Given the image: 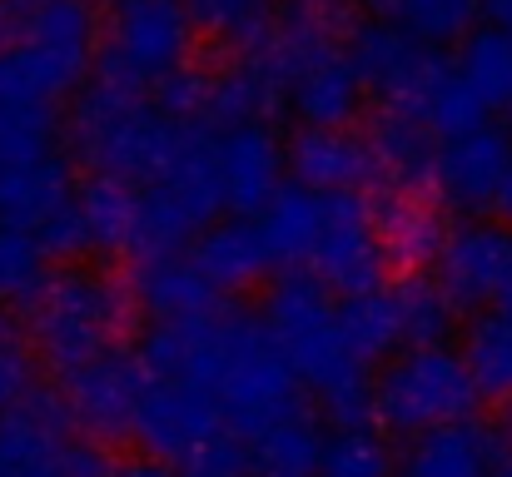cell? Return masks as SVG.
Returning <instances> with one entry per match:
<instances>
[{
  "label": "cell",
  "instance_id": "obj_15",
  "mask_svg": "<svg viewBox=\"0 0 512 477\" xmlns=\"http://www.w3.org/2000/svg\"><path fill=\"white\" fill-rule=\"evenodd\" d=\"M512 164V130L508 125H483L463 140H448L438 150V174H433V199L458 214V219H488L498 184Z\"/></svg>",
  "mask_w": 512,
  "mask_h": 477
},
{
  "label": "cell",
  "instance_id": "obj_8",
  "mask_svg": "<svg viewBox=\"0 0 512 477\" xmlns=\"http://www.w3.org/2000/svg\"><path fill=\"white\" fill-rule=\"evenodd\" d=\"M448 55L453 50H433L418 35H408V30H398L388 20H373V15L348 40V60H353L368 100L378 110H393V115H413L418 110L428 80L448 65Z\"/></svg>",
  "mask_w": 512,
  "mask_h": 477
},
{
  "label": "cell",
  "instance_id": "obj_43",
  "mask_svg": "<svg viewBox=\"0 0 512 477\" xmlns=\"http://www.w3.org/2000/svg\"><path fill=\"white\" fill-rule=\"evenodd\" d=\"M115 477H179V468L165 463V458H155V453H135V458L115 463Z\"/></svg>",
  "mask_w": 512,
  "mask_h": 477
},
{
  "label": "cell",
  "instance_id": "obj_24",
  "mask_svg": "<svg viewBox=\"0 0 512 477\" xmlns=\"http://www.w3.org/2000/svg\"><path fill=\"white\" fill-rule=\"evenodd\" d=\"M289 110H294L299 130H353L368 110V90L348 55H329L294 75Z\"/></svg>",
  "mask_w": 512,
  "mask_h": 477
},
{
  "label": "cell",
  "instance_id": "obj_10",
  "mask_svg": "<svg viewBox=\"0 0 512 477\" xmlns=\"http://www.w3.org/2000/svg\"><path fill=\"white\" fill-rule=\"evenodd\" d=\"M105 50H115L125 65H135L150 85L194 65L199 50V20L189 0H115L105 10Z\"/></svg>",
  "mask_w": 512,
  "mask_h": 477
},
{
  "label": "cell",
  "instance_id": "obj_37",
  "mask_svg": "<svg viewBox=\"0 0 512 477\" xmlns=\"http://www.w3.org/2000/svg\"><path fill=\"white\" fill-rule=\"evenodd\" d=\"M189 10L199 20V35L224 40L229 50L259 45L274 25V0H189Z\"/></svg>",
  "mask_w": 512,
  "mask_h": 477
},
{
  "label": "cell",
  "instance_id": "obj_3",
  "mask_svg": "<svg viewBox=\"0 0 512 477\" xmlns=\"http://www.w3.org/2000/svg\"><path fill=\"white\" fill-rule=\"evenodd\" d=\"M130 284L95 269V264H60L45 284V294L25 314V338L40 358V368L70 378L75 368L95 363L120 343V328L130 318Z\"/></svg>",
  "mask_w": 512,
  "mask_h": 477
},
{
  "label": "cell",
  "instance_id": "obj_22",
  "mask_svg": "<svg viewBox=\"0 0 512 477\" xmlns=\"http://www.w3.org/2000/svg\"><path fill=\"white\" fill-rule=\"evenodd\" d=\"M189 259L204 269V279H209L219 294L254 289L269 269H279V264H274V249H269V239H264V229H259V219H239V214L209 224V229L189 244Z\"/></svg>",
  "mask_w": 512,
  "mask_h": 477
},
{
  "label": "cell",
  "instance_id": "obj_39",
  "mask_svg": "<svg viewBox=\"0 0 512 477\" xmlns=\"http://www.w3.org/2000/svg\"><path fill=\"white\" fill-rule=\"evenodd\" d=\"M150 100H155L160 115H170L179 125H204V115H209V70H199V65L174 70L155 85Z\"/></svg>",
  "mask_w": 512,
  "mask_h": 477
},
{
  "label": "cell",
  "instance_id": "obj_20",
  "mask_svg": "<svg viewBox=\"0 0 512 477\" xmlns=\"http://www.w3.org/2000/svg\"><path fill=\"white\" fill-rule=\"evenodd\" d=\"M289 179L314 194H373V150L363 130H294Z\"/></svg>",
  "mask_w": 512,
  "mask_h": 477
},
{
  "label": "cell",
  "instance_id": "obj_4",
  "mask_svg": "<svg viewBox=\"0 0 512 477\" xmlns=\"http://www.w3.org/2000/svg\"><path fill=\"white\" fill-rule=\"evenodd\" d=\"M483 393L458 348H403L373 378V423L393 438H423L433 428L468 423Z\"/></svg>",
  "mask_w": 512,
  "mask_h": 477
},
{
  "label": "cell",
  "instance_id": "obj_26",
  "mask_svg": "<svg viewBox=\"0 0 512 477\" xmlns=\"http://www.w3.org/2000/svg\"><path fill=\"white\" fill-rule=\"evenodd\" d=\"M339 328H343L348 353H353L363 368H388V363L408 348L403 304H398V294H393V289L343 299L339 304Z\"/></svg>",
  "mask_w": 512,
  "mask_h": 477
},
{
  "label": "cell",
  "instance_id": "obj_31",
  "mask_svg": "<svg viewBox=\"0 0 512 477\" xmlns=\"http://www.w3.org/2000/svg\"><path fill=\"white\" fill-rule=\"evenodd\" d=\"M453 60H458V75L478 90V100L493 110V115H508L512 120V35L508 30H498V25H478L458 50H453Z\"/></svg>",
  "mask_w": 512,
  "mask_h": 477
},
{
  "label": "cell",
  "instance_id": "obj_5",
  "mask_svg": "<svg viewBox=\"0 0 512 477\" xmlns=\"http://www.w3.org/2000/svg\"><path fill=\"white\" fill-rule=\"evenodd\" d=\"M214 403H219L224 423L249 443L264 438L269 428L289 423L294 413H304V383L259 314H239L234 323V348H229L224 378L214 388Z\"/></svg>",
  "mask_w": 512,
  "mask_h": 477
},
{
  "label": "cell",
  "instance_id": "obj_30",
  "mask_svg": "<svg viewBox=\"0 0 512 477\" xmlns=\"http://www.w3.org/2000/svg\"><path fill=\"white\" fill-rule=\"evenodd\" d=\"M324 448H329L324 418L304 408L289 423H279L249 443V468H254V477H319Z\"/></svg>",
  "mask_w": 512,
  "mask_h": 477
},
{
  "label": "cell",
  "instance_id": "obj_16",
  "mask_svg": "<svg viewBox=\"0 0 512 477\" xmlns=\"http://www.w3.org/2000/svg\"><path fill=\"white\" fill-rule=\"evenodd\" d=\"M219 174H224L229 214L259 219L269 199L289 184V140H279L274 125L219 130Z\"/></svg>",
  "mask_w": 512,
  "mask_h": 477
},
{
  "label": "cell",
  "instance_id": "obj_45",
  "mask_svg": "<svg viewBox=\"0 0 512 477\" xmlns=\"http://www.w3.org/2000/svg\"><path fill=\"white\" fill-rule=\"evenodd\" d=\"M483 20L512 35V0H483Z\"/></svg>",
  "mask_w": 512,
  "mask_h": 477
},
{
  "label": "cell",
  "instance_id": "obj_28",
  "mask_svg": "<svg viewBox=\"0 0 512 477\" xmlns=\"http://www.w3.org/2000/svg\"><path fill=\"white\" fill-rule=\"evenodd\" d=\"M363 10L418 35L433 50H458L483 25V0H363Z\"/></svg>",
  "mask_w": 512,
  "mask_h": 477
},
{
  "label": "cell",
  "instance_id": "obj_36",
  "mask_svg": "<svg viewBox=\"0 0 512 477\" xmlns=\"http://www.w3.org/2000/svg\"><path fill=\"white\" fill-rule=\"evenodd\" d=\"M55 264L30 229L0 224V304H35L50 284Z\"/></svg>",
  "mask_w": 512,
  "mask_h": 477
},
{
  "label": "cell",
  "instance_id": "obj_17",
  "mask_svg": "<svg viewBox=\"0 0 512 477\" xmlns=\"http://www.w3.org/2000/svg\"><path fill=\"white\" fill-rule=\"evenodd\" d=\"M363 20H368L363 0H274L269 45L299 75L314 60L348 55V40L358 35Z\"/></svg>",
  "mask_w": 512,
  "mask_h": 477
},
{
  "label": "cell",
  "instance_id": "obj_44",
  "mask_svg": "<svg viewBox=\"0 0 512 477\" xmlns=\"http://www.w3.org/2000/svg\"><path fill=\"white\" fill-rule=\"evenodd\" d=\"M493 219L512 229V164H508V174H503V184H498V199H493Z\"/></svg>",
  "mask_w": 512,
  "mask_h": 477
},
{
  "label": "cell",
  "instance_id": "obj_12",
  "mask_svg": "<svg viewBox=\"0 0 512 477\" xmlns=\"http://www.w3.org/2000/svg\"><path fill=\"white\" fill-rule=\"evenodd\" d=\"M234 309L199 318H170V323H150L145 338L135 343L150 383H184V388H204L214 393L234 348Z\"/></svg>",
  "mask_w": 512,
  "mask_h": 477
},
{
  "label": "cell",
  "instance_id": "obj_25",
  "mask_svg": "<svg viewBox=\"0 0 512 477\" xmlns=\"http://www.w3.org/2000/svg\"><path fill=\"white\" fill-rule=\"evenodd\" d=\"M75 199H80V179H75L70 150H55L50 159H35L20 169H0V224L35 234L45 219H55Z\"/></svg>",
  "mask_w": 512,
  "mask_h": 477
},
{
  "label": "cell",
  "instance_id": "obj_14",
  "mask_svg": "<svg viewBox=\"0 0 512 477\" xmlns=\"http://www.w3.org/2000/svg\"><path fill=\"white\" fill-rule=\"evenodd\" d=\"M433 279L448 289L458 309H498L512 279V229L488 219H458L448 229V244L433 264Z\"/></svg>",
  "mask_w": 512,
  "mask_h": 477
},
{
  "label": "cell",
  "instance_id": "obj_38",
  "mask_svg": "<svg viewBox=\"0 0 512 477\" xmlns=\"http://www.w3.org/2000/svg\"><path fill=\"white\" fill-rule=\"evenodd\" d=\"M319 477H398V458L373 423L368 428H334Z\"/></svg>",
  "mask_w": 512,
  "mask_h": 477
},
{
  "label": "cell",
  "instance_id": "obj_9",
  "mask_svg": "<svg viewBox=\"0 0 512 477\" xmlns=\"http://www.w3.org/2000/svg\"><path fill=\"white\" fill-rule=\"evenodd\" d=\"M60 393L70 403V418H75L80 438H95V443L130 438L135 443V418H140V403L150 393V373H145L135 348L115 343L95 363L60 378Z\"/></svg>",
  "mask_w": 512,
  "mask_h": 477
},
{
  "label": "cell",
  "instance_id": "obj_27",
  "mask_svg": "<svg viewBox=\"0 0 512 477\" xmlns=\"http://www.w3.org/2000/svg\"><path fill=\"white\" fill-rule=\"evenodd\" d=\"M80 209H85L95 254H105V259H135L140 184H125V179H110V174H85L80 179Z\"/></svg>",
  "mask_w": 512,
  "mask_h": 477
},
{
  "label": "cell",
  "instance_id": "obj_35",
  "mask_svg": "<svg viewBox=\"0 0 512 477\" xmlns=\"http://www.w3.org/2000/svg\"><path fill=\"white\" fill-rule=\"evenodd\" d=\"M60 105H0V169H20L60 150Z\"/></svg>",
  "mask_w": 512,
  "mask_h": 477
},
{
  "label": "cell",
  "instance_id": "obj_34",
  "mask_svg": "<svg viewBox=\"0 0 512 477\" xmlns=\"http://www.w3.org/2000/svg\"><path fill=\"white\" fill-rule=\"evenodd\" d=\"M403 304V328H408V348H448L453 328H458V304L448 299V289L433 274H403V284L393 289Z\"/></svg>",
  "mask_w": 512,
  "mask_h": 477
},
{
  "label": "cell",
  "instance_id": "obj_11",
  "mask_svg": "<svg viewBox=\"0 0 512 477\" xmlns=\"http://www.w3.org/2000/svg\"><path fill=\"white\" fill-rule=\"evenodd\" d=\"M289 85H294V70L279 60L269 35L259 45L229 50V60H219L209 70V115H204V125L214 135L239 130V125H274L289 110Z\"/></svg>",
  "mask_w": 512,
  "mask_h": 477
},
{
  "label": "cell",
  "instance_id": "obj_13",
  "mask_svg": "<svg viewBox=\"0 0 512 477\" xmlns=\"http://www.w3.org/2000/svg\"><path fill=\"white\" fill-rule=\"evenodd\" d=\"M224 428L229 423H224L214 393L184 388V383H150L140 418H135V443H140V453H155V458L174 463L179 473H189L214 448V438Z\"/></svg>",
  "mask_w": 512,
  "mask_h": 477
},
{
  "label": "cell",
  "instance_id": "obj_21",
  "mask_svg": "<svg viewBox=\"0 0 512 477\" xmlns=\"http://www.w3.org/2000/svg\"><path fill=\"white\" fill-rule=\"evenodd\" d=\"M130 304L150 323H170V318H199L219 314L224 294L204 279V269L184 254H160V259H135L130 269Z\"/></svg>",
  "mask_w": 512,
  "mask_h": 477
},
{
  "label": "cell",
  "instance_id": "obj_1",
  "mask_svg": "<svg viewBox=\"0 0 512 477\" xmlns=\"http://www.w3.org/2000/svg\"><path fill=\"white\" fill-rule=\"evenodd\" d=\"M264 328L284 348L289 368L299 373L304 393H314L319 413L334 428H368L373 423V383L368 368L348 353L339 328L334 294L309 269H279L264 294Z\"/></svg>",
  "mask_w": 512,
  "mask_h": 477
},
{
  "label": "cell",
  "instance_id": "obj_47",
  "mask_svg": "<svg viewBox=\"0 0 512 477\" xmlns=\"http://www.w3.org/2000/svg\"><path fill=\"white\" fill-rule=\"evenodd\" d=\"M493 477H512V458H503V463H498V473Z\"/></svg>",
  "mask_w": 512,
  "mask_h": 477
},
{
  "label": "cell",
  "instance_id": "obj_6",
  "mask_svg": "<svg viewBox=\"0 0 512 477\" xmlns=\"http://www.w3.org/2000/svg\"><path fill=\"white\" fill-rule=\"evenodd\" d=\"M0 477H115L105 443L80 438L60 388H35L0 418Z\"/></svg>",
  "mask_w": 512,
  "mask_h": 477
},
{
  "label": "cell",
  "instance_id": "obj_40",
  "mask_svg": "<svg viewBox=\"0 0 512 477\" xmlns=\"http://www.w3.org/2000/svg\"><path fill=\"white\" fill-rule=\"evenodd\" d=\"M35 239H40V249L50 254L55 269H60V264H85V259L95 254V239H90V224H85L80 199L65 204L55 219H45V224L35 229Z\"/></svg>",
  "mask_w": 512,
  "mask_h": 477
},
{
  "label": "cell",
  "instance_id": "obj_50",
  "mask_svg": "<svg viewBox=\"0 0 512 477\" xmlns=\"http://www.w3.org/2000/svg\"><path fill=\"white\" fill-rule=\"evenodd\" d=\"M110 5H115V0H110Z\"/></svg>",
  "mask_w": 512,
  "mask_h": 477
},
{
  "label": "cell",
  "instance_id": "obj_49",
  "mask_svg": "<svg viewBox=\"0 0 512 477\" xmlns=\"http://www.w3.org/2000/svg\"><path fill=\"white\" fill-rule=\"evenodd\" d=\"M5 333H10V328H5V314H0V338H5Z\"/></svg>",
  "mask_w": 512,
  "mask_h": 477
},
{
  "label": "cell",
  "instance_id": "obj_23",
  "mask_svg": "<svg viewBox=\"0 0 512 477\" xmlns=\"http://www.w3.org/2000/svg\"><path fill=\"white\" fill-rule=\"evenodd\" d=\"M368 199H373L383 249L403 274H423L428 264H438V254L448 244V229H453L443 219L438 199H428V194H368Z\"/></svg>",
  "mask_w": 512,
  "mask_h": 477
},
{
  "label": "cell",
  "instance_id": "obj_7",
  "mask_svg": "<svg viewBox=\"0 0 512 477\" xmlns=\"http://www.w3.org/2000/svg\"><path fill=\"white\" fill-rule=\"evenodd\" d=\"M393 259L383 249L378 219H373V199L368 194H324V224H319V244L309 254V274L339 294H378L388 279Z\"/></svg>",
  "mask_w": 512,
  "mask_h": 477
},
{
  "label": "cell",
  "instance_id": "obj_42",
  "mask_svg": "<svg viewBox=\"0 0 512 477\" xmlns=\"http://www.w3.org/2000/svg\"><path fill=\"white\" fill-rule=\"evenodd\" d=\"M25 20H30V0H0V55L25 45Z\"/></svg>",
  "mask_w": 512,
  "mask_h": 477
},
{
  "label": "cell",
  "instance_id": "obj_46",
  "mask_svg": "<svg viewBox=\"0 0 512 477\" xmlns=\"http://www.w3.org/2000/svg\"><path fill=\"white\" fill-rule=\"evenodd\" d=\"M498 314L512 318V279H508V289H503V299H498Z\"/></svg>",
  "mask_w": 512,
  "mask_h": 477
},
{
  "label": "cell",
  "instance_id": "obj_2",
  "mask_svg": "<svg viewBox=\"0 0 512 477\" xmlns=\"http://www.w3.org/2000/svg\"><path fill=\"white\" fill-rule=\"evenodd\" d=\"M194 130L199 125H179L170 115H160L155 100H125V95L85 85L65 115V150L90 174H110V179L150 189L174 169Z\"/></svg>",
  "mask_w": 512,
  "mask_h": 477
},
{
  "label": "cell",
  "instance_id": "obj_19",
  "mask_svg": "<svg viewBox=\"0 0 512 477\" xmlns=\"http://www.w3.org/2000/svg\"><path fill=\"white\" fill-rule=\"evenodd\" d=\"M512 458V438L493 423H453L413 438L398 458V477H493Z\"/></svg>",
  "mask_w": 512,
  "mask_h": 477
},
{
  "label": "cell",
  "instance_id": "obj_41",
  "mask_svg": "<svg viewBox=\"0 0 512 477\" xmlns=\"http://www.w3.org/2000/svg\"><path fill=\"white\" fill-rule=\"evenodd\" d=\"M35 388H40V358H35V348L25 338L5 333L0 338V418L15 413Z\"/></svg>",
  "mask_w": 512,
  "mask_h": 477
},
{
  "label": "cell",
  "instance_id": "obj_29",
  "mask_svg": "<svg viewBox=\"0 0 512 477\" xmlns=\"http://www.w3.org/2000/svg\"><path fill=\"white\" fill-rule=\"evenodd\" d=\"M319 224H324V194L304 189L299 179H289V184L269 199V209L259 214V229H264V239H269L279 269L309 264V254H314V244H319Z\"/></svg>",
  "mask_w": 512,
  "mask_h": 477
},
{
  "label": "cell",
  "instance_id": "obj_33",
  "mask_svg": "<svg viewBox=\"0 0 512 477\" xmlns=\"http://www.w3.org/2000/svg\"><path fill=\"white\" fill-rule=\"evenodd\" d=\"M488 105L478 100V90L458 75V60L448 55V65L428 80V90H423V100H418V110H413V120H423L443 145L448 140H463V135H473V130H483L488 125Z\"/></svg>",
  "mask_w": 512,
  "mask_h": 477
},
{
  "label": "cell",
  "instance_id": "obj_18",
  "mask_svg": "<svg viewBox=\"0 0 512 477\" xmlns=\"http://www.w3.org/2000/svg\"><path fill=\"white\" fill-rule=\"evenodd\" d=\"M363 135H368V150H373V194H428L433 199V174H438L443 140L423 120L373 110Z\"/></svg>",
  "mask_w": 512,
  "mask_h": 477
},
{
  "label": "cell",
  "instance_id": "obj_48",
  "mask_svg": "<svg viewBox=\"0 0 512 477\" xmlns=\"http://www.w3.org/2000/svg\"><path fill=\"white\" fill-rule=\"evenodd\" d=\"M194 477H244V473H194Z\"/></svg>",
  "mask_w": 512,
  "mask_h": 477
},
{
  "label": "cell",
  "instance_id": "obj_32",
  "mask_svg": "<svg viewBox=\"0 0 512 477\" xmlns=\"http://www.w3.org/2000/svg\"><path fill=\"white\" fill-rule=\"evenodd\" d=\"M458 353H463L483 403H512V318H503L498 309L473 314Z\"/></svg>",
  "mask_w": 512,
  "mask_h": 477
}]
</instances>
